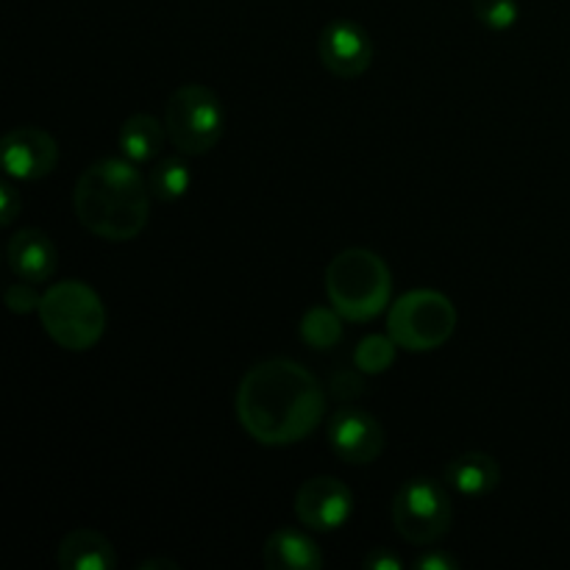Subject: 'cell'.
I'll return each instance as SVG.
<instances>
[{
  "label": "cell",
  "instance_id": "8",
  "mask_svg": "<svg viewBox=\"0 0 570 570\" xmlns=\"http://www.w3.org/2000/svg\"><path fill=\"white\" fill-rule=\"evenodd\" d=\"M295 515L312 532H337L354 515V493L334 476L306 479L295 493Z\"/></svg>",
  "mask_w": 570,
  "mask_h": 570
},
{
  "label": "cell",
  "instance_id": "3",
  "mask_svg": "<svg viewBox=\"0 0 570 570\" xmlns=\"http://www.w3.org/2000/svg\"><path fill=\"white\" fill-rule=\"evenodd\" d=\"M328 304L351 323H367L382 315L393 298V276L379 254L348 248L326 267Z\"/></svg>",
  "mask_w": 570,
  "mask_h": 570
},
{
  "label": "cell",
  "instance_id": "26",
  "mask_svg": "<svg viewBox=\"0 0 570 570\" xmlns=\"http://www.w3.org/2000/svg\"><path fill=\"white\" fill-rule=\"evenodd\" d=\"M156 568H170V570H178L176 562H165V560H148L139 566V570H156Z\"/></svg>",
  "mask_w": 570,
  "mask_h": 570
},
{
  "label": "cell",
  "instance_id": "15",
  "mask_svg": "<svg viewBox=\"0 0 570 570\" xmlns=\"http://www.w3.org/2000/svg\"><path fill=\"white\" fill-rule=\"evenodd\" d=\"M115 546L95 529H76L59 546L61 570H115Z\"/></svg>",
  "mask_w": 570,
  "mask_h": 570
},
{
  "label": "cell",
  "instance_id": "2",
  "mask_svg": "<svg viewBox=\"0 0 570 570\" xmlns=\"http://www.w3.org/2000/svg\"><path fill=\"white\" fill-rule=\"evenodd\" d=\"M150 187L134 161L104 159L81 173L76 184V215L87 232L109 243L139 237L150 215Z\"/></svg>",
  "mask_w": 570,
  "mask_h": 570
},
{
  "label": "cell",
  "instance_id": "17",
  "mask_svg": "<svg viewBox=\"0 0 570 570\" xmlns=\"http://www.w3.org/2000/svg\"><path fill=\"white\" fill-rule=\"evenodd\" d=\"M189 184H193V173H189V165L181 156H165V159H156L154 167H150V195L165 200V204L184 198L189 193Z\"/></svg>",
  "mask_w": 570,
  "mask_h": 570
},
{
  "label": "cell",
  "instance_id": "18",
  "mask_svg": "<svg viewBox=\"0 0 570 570\" xmlns=\"http://www.w3.org/2000/svg\"><path fill=\"white\" fill-rule=\"evenodd\" d=\"M343 321L334 306H312L301 317V340L315 351H328L343 340Z\"/></svg>",
  "mask_w": 570,
  "mask_h": 570
},
{
  "label": "cell",
  "instance_id": "7",
  "mask_svg": "<svg viewBox=\"0 0 570 570\" xmlns=\"http://www.w3.org/2000/svg\"><path fill=\"white\" fill-rule=\"evenodd\" d=\"M451 499L438 479L417 476L393 495V527L406 543L432 546L451 529Z\"/></svg>",
  "mask_w": 570,
  "mask_h": 570
},
{
  "label": "cell",
  "instance_id": "24",
  "mask_svg": "<svg viewBox=\"0 0 570 570\" xmlns=\"http://www.w3.org/2000/svg\"><path fill=\"white\" fill-rule=\"evenodd\" d=\"M362 566L365 570H404V560L393 549H373Z\"/></svg>",
  "mask_w": 570,
  "mask_h": 570
},
{
  "label": "cell",
  "instance_id": "5",
  "mask_svg": "<svg viewBox=\"0 0 570 570\" xmlns=\"http://www.w3.org/2000/svg\"><path fill=\"white\" fill-rule=\"evenodd\" d=\"M456 328V309L438 289H410L387 315V334L412 354L443 348Z\"/></svg>",
  "mask_w": 570,
  "mask_h": 570
},
{
  "label": "cell",
  "instance_id": "11",
  "mask_svg": "<svg viewBox=\"0 0 570 570\" xmlns=\"http://www.w3.org/2000/svg\"><path fill=\"white\" fill-rule=\"evenodd\" d=\"M328 445L345 465H371L384 451V429L371 412L340 410L328 421Z\"/></svg>",
  "mask_w": 570,
  "mask_h": 570
},
{
  "label": "cell",
  "instance_id": "13",
  "mask_svg": "<svg viewBox=\"0 0 570 570\" xmlns=\"http://www.w3.org/2000/svg\"><path fill=\"white\" fill-rule=\"evenodd\" d=\"M262 562L271 570H321L323 554L309 534L284 527L265 540Z\"/></svg>",
  "mask_w": 570,
  "mask_h": 570
},
{
  "label": "cell",
  "instance_id": "16",
  "mask_svg": "<svg viewBox=\"0 0 570 570\" xmlns=\"http://www.w3.org/2000/svg\"><path fill=\"white\" fill-rule=\"evenodd\" d=\"M165 131L167 128L156 117L131 115L120 126V134H117L120 154L134 165H150L159 156L161 145H165Z\"/></svg>",
  "mask_w": 570,
  "mask_h": 570
},
{
  "label": "cell",
  "instance_id": "22",
  "mask_svg": "<svg viewBox=\"0 0 570 570\" xmlns=\"http://www.w3.org/2000/svg\"><path fill=\"white\" fill-rule=\"evenodd\" d=\"M22 209V198L17 195V189L11 187L9 181L0 184V226H11L14 217L20 215Z\"/></svg>",
  "mask_w": 570,
  "mask_h": 570
},
{
  "label": "cell",
  "instance_id": "10",
  "mask_svg": "<svg viewBox=\"0 0 570 570\" xmlns=\"http://www.w3.org/2000/svg\"><path fill=\"white\" fill-rule=\"evenodd\" d=\"M317 50H321V61L326 65L328 72L351 81V78H360L371 67L376 48H373L371 33L360 22L334 20L321 31Z\"/></svg>",
  "mask_w": 570,
  "mask_h": 570
},
{
  "label": "cell",
  "instance_id": "9",
  "mask_svg": "<svg viewBox=\"0 0 570 570\" xmlns=\"http://www.w3.org/2000/svg\"><path fill=\"white\" fill-rule=\"evenodd\" d=\"M0 159L3 170L17 181H39L59 165V145L42 128L20 126L3 137Z\"/></svg>",
  "mask_w": 570,
  "mask_h": 570
},
{
  "label": "cell",
  "instance_id": "21",
  "mask_svg": "<svg viewBox=\"0 0 570 570\" xmlns=\"http://www.w3.org/2000/svg\"><path fill=\"white\" fill-rule=\"evenodd\" d=\"M39 301L42 295L33 289V282H14L6 287V306H9L14 315H31V312H39Z\"/></svg>",
  "mask_w": 570,
  "mask_h": 570
},
{
  "label": "cell",
  "instance_id": "20",
  "mask_svg": "<svg viewBox=\"0 0 570 570\" xmlns=\"http://www.w3.org/2000/svg\"><path fill=\"white\" fill-rule=\"evenodd\" d=\"M473 14L490 31H507L518 22V0H473Z\"/></svg>",
  "mask_w": 570,
  "mask_h": 570
},
{
  "label": "cell",
  "instance_id": "25",
  "mask_svg": "<svg viewBox=\"0 0 570 570\" xmlns=\"http://www.w3.org/2000/svg\"><path fill=\"white\" fill-rule=\"evenodd\" d=\"M415 570H460V562L443 551H429V554L417 557Z\"/></svg>",
  "mask_w": 570,
  "mask_h": 570
},
{
  "label": "cell",
  "instance_id": "1",
  "mask_svg": "<svg viewBox=\"0 0 570 570\" xmlns=\"http://www.w3.org/2000/svg\"><path fill=\"white\" fill-rule=\"evenodd\" d=\"M326 417V390L293 360L250 367L237 387V421L256 443L282 445L309 438Z\"/></svg>",
  "mask_w": 570,
  "mask_h": 570
},
{
  "label": "cell",
  "instance_id": "19",
  "mask_svg": "<svg viewBox=\"0 0 570 570\" xmlns=\"http://www.w3.org/2000/svg\"><path fill=\"white\" fill-rule=\"evenodd\" d=\"M395 354H399V343L393 337H384V334H367L360 340L354 351L356 371L365 373V376H376V373H387L393 367Z\"/></svg>",
  "mask_w": 570,
  "mask_h": 570
},
{
  "label": "cell",
  "instance_id": "4",
  "mask_svg": "<svg viewBox=\"0 0 570 570\" xmlns=\"http://www.w3.org/2000/svg\"><path fill=\"white\" fill-rule=\"evenodd\" d=\"M39 321L59 348L76 354L95 348L106 332L104 301L78 278H67L45 289L39 301Z\"/></svg>",
  "mask_w": 570,
  "mask_h": 570
},
{
  "label": "cell",
  "instance_id": "23",
  "mask_svg": "<svg viewBox=\"0 0 570 570\" xmlns=\"http://www.w3.org/2000/svg\"><path fill=\"white\" fill-rule=\"evenodd\" d=\"M362 387H365V384H362V379L356 376L354 371H343V373H337V376H334V382H332V393H334V399H340V401L354 399V395H360V393H362Z\"/></svg>",
  "mask_w": 570,
  "mask_h": 570
},
{
  "label": "cell",
  "instance_id": "6",
  "mask_svg": "<svg viewBox=\"0 0 570 570\" xmlns=\"http://www.w3.org/2000/svg\"><path fill=\"white\" fill-rule=\"evenodd\" d=\"M167 139L184 156H204L226 131V111L209 87L184 83L170 95L165 109Z\"/></svg>",
  "mask_w": 570,
  "mask_h": 570
},
{
  "label": "cell",
  "instance_id": "14",
  "mask_svg": "<svg viewBox=\"0 0 570 570\" xmlns=\"http://www.w3.org/2000/svg\"><path fill=\"white\" fill-rule=\"evenodd\" d=\"M443 479L445 488H451L454 493L468 495V499H482L499 488L501 468L490 454L468 451V454H460L445 465Z\"/></svg>",
  "mask_w": 570,
  "mask_h": 570
},
{
  "label": "cell",
  "instance_id": "12",
  "mask_svg": "<svg viewBox=\"0 0 570 570\" xmlns=\"http://www.w3.org/2000/svg\"><path fill=\"white\" fill-rule=\"evenodd\" d=\"M6 262H9V271L22 282L45 284L53 278L56 267H59V250L45 232L22 228L9 239Z\"/></svg>",
  "mask_w": 570,
  "mask_h": 570
}]
</instances>
